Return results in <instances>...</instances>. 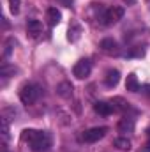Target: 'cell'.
I'll use <instances>...</instances> for the list:
<instances>
[{"instance_id": "12", "label": "cell", "mask_w": 150, "mask_h": 152, "mask_svg": "<svg viewBox=\"0 0 150 152\" xmlns=\"http://www.w3.org/2000/svg\"><path fill=\"white\" fill-rule=\"evenodd\" d=\"M27 32L32 36V37H37L39 34L42 32V23L39 20H28L27 23Z\"/></svg>"}, {"instance_id": "21", "label": "cell", "mask_w": 150, "mask_h": 152, "mask_svg": "<svg viewBox=\"0 0 150 152\" xmlns=\"http://www.w3.org/2000/svg\"><path fill=\"white\" fill-rule=\"evenodd\" d=\"M125 2H131V4H133V2H134V0H125Z\"/></svg>"}, {"instance_id": "20", "label": "cell", "mask_w": 150, "mask_h": 152, "mask_svg": "<svg viewBox=\"0 0 150 152\" xmlns=\"http://www.w3.org/2000/svg\"><path fill=\"white\" fill-rule=\"evenodd\" d=\"M145 151H147V152H150V142L147 143V149H145Z\"/></svg>"}, {"instance_id": "1", "label": "cell", "mask_w": 150, "mask_h": 152, "mask_svg": "<svg viewBox=\"0 0 150 152\" xmlns=\"http://www.w3.org/2000/svg\"><path fill=\"white\" fill-rule=\"evenodd\" d=\"M21 140L28 142L34 152H48L51 147V136L46 131L37 129H23L21 131Z\"/></svg>"}, {"instance_id": "6", "label": "cell", "mask_w": 150, "mask_h": 152, "mask_svg": "<svg viewBox=\"0 0 150 152\" xmlns=\"http://www.w3.org/2000/svg\"><path fill=\"white\" fill-rule=\"evenodd\" d=\"M99 48H101L104 53H108V55H117V53H118V42L111 37L103 39L101 44H99Z\"/></svg>"}, {"instance_id": "17", "label": "cell", "mask_w": 150, "mask_h": 152, "mask_svg": "<svg viewBox=\"0 0 150 152\" xmlns=\"http://www.w3.org/2000/svg\"><path fill=\"white\" fill-rule=\"evenodd\" d=\"M20 5H21V0H9V9H11L12 14L20 12Z\"/></svg>"}, {"instance_id": "16", "label": "cell", "mask_w": 150, "mask_h": 152, "mask_svg": "<svg viewBox=\"0 0 150 152\" xmlns=\"http://www.w3.org/2000/svg\"><path fill=\"white\" fill-rule=\"evenodd\" d=\"M113 145H115L118 151H129V149H131V140H127V138H115Z\"/></svg>"}, {"instance_id": "13", "label": "cell", "mask_w": 150, "mask_h": 152, "mask_svg": "<svg viewBox=\"0 0 150 152\" xmlns=\"http://www.w3.org/2000/svg\"><path fill=\"white\" fill-rule=\"evenodd\" d=\"M125 88L129 92H138L140 90V80H138V76L134 73L127 75V78H125Z\"/></svg>"}, {"instance_id": "14", "label": "cell", "mask_w": 150, "mask_h": 152, "mask_svg": "<svg viewBox=\"0 0 150 152\" xmlns=\"http://www.w3.org/2000/svg\"><path fill=\"white\" fill-rule=\"evenodd\" d=\"M111 106L115 112H125V110H129V103L124 99V97H113L111 101Z\"/></svg>"}, {"instance_id": "15", "label": "cell", "mask_w": 150, "mask_h": 152, "mask_svg": "<svg viewBox=\"0 0 150 152\" xmlns=\"http://www.w3.org/2000/svg\"><path fill=\"white\" fill-rule=\"evenodd\" d=\"M14 73H18V69H16L14 66H9L7 62L2 64V67H0V75L4 76V78H11V76H14Z\"/></svg>"}, {"instance_id": "3", "label": "cell", "mask_w": 150, "mask_h": 152, "mask_svg": "<svg viewBox=\"0 0 150 152\" xmlns=\"http://www.w3.org/2000/svg\"><path fill=\"white\" fill-rule=\"evenodd\" d=\"M90 73H92V62H90L88 58L78 60L74 64V67H73V75H74L78 80H85L87 76H90Z\"/></svg>"}, {"instance_id": "19", "label": "cell", "mask_w": 150, "mask_h": 152, "mask_svg": "<svg viewBox=\"0 0 150 152\" xmlns=\"http://www.w3.org/2000/svg\"><path fill=\"white\" fill-rule=\"evenodd\" d=\"M143 94H145V96H149V97H150V83H149V85H145V87H143Z\"/></svg>"}, {"instance_id": "7", "label": "cell", "mask_w": 150, "mask_h": 152, "mask_svg": "<svg viewBox=\"0 0 150 152\" xmlns=\"http://www.w3.org/2000/svg\"><path fill=\"white\" fill-rule=\"evenodd\" d=\"M118 81H120V71L118 69H108L104 75V85L108 88H113L118 85Z\"/></svg>"}, {"instance_id": "8", "label": "cell", "mask_w": 150, "mask_h": 152, "mask_svg": "<svg viewBox=\"0 0 150 152\" xmlns=\"http://www.w3.org/2000/svg\"><path fill=\"white\" fill-rule=\"evenodd\" d=\"M46 20H48V25H50V27H55V25L60 23L62 12H60L57 7H50V9L46 11Z\"/></svg>"}, {"instance_id": "11", "label": "cell", "mask_w": 150, "mask_h": 152, "mask_svg": "<svg viewBox=\"0 0 150 152\" xmlns=\"http://www.w3.org/2000/svg\"><path fill=\"white\" fill-rule=\"evenodd\" d=\"M57 94H58L60 97H64V99H69V97L73 96V85H71L69 81L58 83V85H57Z\"/></svg>"}, {"instance_id": "5", "label": "cell", "mask_w": 150, "mask_h": 152, "mask_svg": "<svg viewBox=\"0 0 150 152\" xmlns=\"http://www.w3.org/2000/svg\"><path fill=\"white\" fill-rule=\"evenodd\" d=\"M106 133H108V127H90L88 131L83 133V142H87V143H95V142H99Z\"/></svg>"}, {"instance_id": "4", "label": "cell", "mask_w": 150, "mask_h": 152, "mask_svg": "<svg viewBox=\"0 0 150 152\" xmlns=\"http://www.w3.org/2000/svg\"><path fill=\"white\" fill-rule=\"evenodd\" d=\"M124 7H120V5H113L110 7L106 12H104V20H103V23L104 25H110V23H117V21H120L122 18H124Z\"/></svg>"}, {"instance_id": "10", "label": "cell", "mask_w": 150, "mask_h": 152, "mask_svg": "<svg viewBox=\"0 0 150 152\" xmlns=\"http://www.w3.org/2000/svg\"><path fill=\"white\" fill-rule=\"evenodd\" d=\"M117 129H118V133H133L134 131V120L129 117H124L117 124Z\"/></svg>"}, {"instance_id": "9", "label": "cell", "mask_w": 150, "mask_h": 152, "mask_svg": "<svg viewBox=\"0 0 150 152\" xmlns=\"http://www.w3.org/2000/svg\"><path fill=\"white\" fill-rule=\"evenodd\" d=\"M94 110H95V113L103 115V117H108V115H111L115 110H113L111 103H106V101H97V103H94Z\"/></svg>"}, {"instance_id": "2", "label": "cell", "mask_w": 150, "mask_h": 152, "mask_svg": "<svg viewBox=\"0 0 150 152\" xmlns=\"http://www.w3.org/2000/svg\"><path fill=\"white\" fill-rule=\"evenodd\" d=\"M39 94H41V90H39L37 85H34V83H25L23 87H21V90H20V101L23 103V104H34L36 101H37Z\"/></svg>"}, {"instance_id": "18", "label": "cell", "mask_w": 150, "mask_h": 152, "mask_svg": "<svg viewBox=\"0 0 150 152\" xmlns=\"http://www.w3.org/2000/svg\"><path fill=\"white\" fill-rule=\"evenodd\" d=\"M143 53H145V51H143L141 48H134L133 51L127 53V57H143Z\"/></svg>"}]
</instances>
